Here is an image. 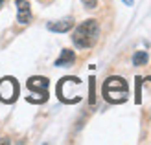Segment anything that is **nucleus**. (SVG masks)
Masks as SVG:
<instances>
[{
    "mask_svg": "<svg viewBox=\"0 0 151 145\" xmlns=\"http://www.w3.org/2000/svg\"><path fill=\"white\" fill-rule=\"evenodd\" d=\"M98 37H100V26H98V22L94 19H88L85 22H81V24L74 29L72 41L78 48L87 50V48H92L98 42Z\"/></svg>",
    "mask_w": 151,
    "mask_h": 145,
    "instance_id": "nucleus-1",
    "label": "nucleus"
},
{
    "mask_svg": "<svg viewBox=\"0 0 151 145\" xmlns=\"http://www.w3.org/2000/svg\"><path fill=\"white\" fill-rule=\"evenodd\" d=\"M103 97L107 99L109 103H124L127 101V96H129V85L124 77H118V75H111V77L105 79L103 86H101Z\"/></svg>",
    "mask_w": 151,
    "mask_h": 145,
    "instance_id": "nucleus-2",
    "label": "nucleus"
},
{
    "mask_svg": "<svg viewBox=\"0 0 151 145\" xmlns=\"http://www.w3.org/2000/svg\"><path fill=\"white\" fill-rule=\"evenodd\" d=\"M19 94V85L13 77H6L0 81V96H2L4 101H15V97Z\"/></svg>",
    "mask_w": 151,
    "mask_h": 145,
    "instance_id": "nucleus-3",
    "label": "nucleus"
},
{
    "mask_svg": "<svg viewBox=\"0 0 151 145\" xmlns=\"http://www.w3.org/2000/svg\"><path fill=\"white\" fill-rule=\"evenodd\" d=\"M28 88L33 94H39L42 101H46V96H48V79L46 77H29Z\"/></svg>",
    "mask_w": 151,
    "mask_h": 145,
    "instance_id": "nucleus-4",
    "label": "nucleus"
},
{
    "mask_svg": "<svg viewBox=\"0 0 151 145\" xmlns=\"http://www.w3.org/2000/svg\"><path fill=\"white\" fill-rule=\"evenodd\" d=\"M32 20V9H29V4L26 0H17V22L22 26L29 24Z\"/></svg>",
    "mask_w": 151,
    "mask_h": 145,
    "instance_id": "nucleus-5",
    "label": "nucleus"
},
{
    "mask_svg": "<svg viewBox=\"0 0 151 145\" xmlns=\"http://www.w3.org/2000/svg\"><path fill=\"white\" fill-rule=\"evenodd\" d=\"M74 26V19H61V20H55V22H50L48 24V29L50 31H55V33H66L70 31Z\"/></svg>",
    "mask_w": 151,
    "mask_h": 145,
    "instance_id": "nucleus-6",
    "label": "nucleus"
},
{
    "mask_svg": "<svg viewBox=\"0 0 151 145\" xmlns=\"http://www.w3.org/2000/svg\"><path fill=\"white\" fill-rule=\"evenodd\" d=\"M74 61H76L74 51L72 50H63L61 55H59V59L55 61V66H70Z\"/></svg>",
    "mask_w": 151,
    "mask_h": 145,
    "instance_id": "nucleus-7",
    "label": "nucleus"
},
{
    "mask_svg": "<svg viewBox=\"0 0 151 145\" xmlns=\"http://www.w3.org/2000/svg\"><path fill=\"white\" fill-rule=\"evenodd\" d=\"M147 63V53L146 51H137L133 55V64L134 66H144Z\"/></svg>",
    "mask_w": 151,
    "mask_h": 145,
    "instance_id": "nucleus-8",
    "label": "nucleus"
},
{
    "mask_svg": "<svg viewBox=\"0 0 151 145\" xmlns=\"http://www.w3.org/2000/svg\"><path fill=\"white\" fill-rule=\"evenodd\" d=\"M81 2H83V6H85L87 9H94L96 4H98V0H81Z\"/></svg>",
    "mask_w": 151,
    "mask_h": 145,
    "instance_id": "nucleus-9",
    "label": "nucleus"
},
{
    "mask_svg": "<svg viewBox=\"0 0 151 145\" xmlns=\"http://www.w3.org/2000/svg\"><path fill=\"white\" fill-rule=\"evenodd\" d=\"M124 2H125V4H127V6H131V4H133V2H134V0H124Z\"/></svg>",
    "mask_w": 151,
    "mask_h": 145,
    "instance_id": "nucleus-10",
    "label": "nucleus"
},
{
    "mask_svg": "<svg viewBox=\"0 0 151 145\" xmlns=\"http://www.w3.org/2000/svg\"><path fill=\"white\" fill-rule=\"evenodd\" d=\"M0 7H2V0H0Z\"/></svg>",
    "mask_w": 151,
    "mask_h": 145,
    "instance_id": "nucleus-11",
    "label": "nucleus"
}]
</instances>
